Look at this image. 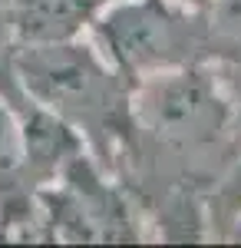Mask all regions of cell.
I'll list each match as a JSON object with an SVG mask.
<instances>
[{
    "label": "cell",
    "instance_id": "5",
    "mask_svg": "<svg viewBox=\"0 0 241 248\" xmlns=\"http://www.w3.org/2000/svg\"><path fill=\"white\" fill-rule=\"evenodd\" d=\"M188 3H205V0H188Z\"/></svg>",
    "mask_w": 241,
    "mask_h": 248
},
{
    "label": "cell",
    "instance_id": "2",
    "mask_svg": "<svg viewBox=\"0 0 241 248\" xmlns=\"http://www.w3.org/2000/svg\"><path fill=\"white\" fill-rule=\"evenodd\" d=\"M96 30L106 40L112 60L129 73L142 70V66L168 63L182 50L179 20L172 17L159 0L116 7L96 23Z\"/></svg>",
    "mask_w": 241,
    "mask_h": 248
},
{
    "label": "cell",
    "instance_id": "4",
    "mask_svg": "<svg viewBox=\"0 0 241 248\" xmlns=\"http://www.w3.org/2000/svg\"><path fill=\"white\" fill-rule=\"evenodd\" d=\"M27 172L30 162H27V136L20 113L10 96H0V212L23 189Z\"/></svg>",
    "mask_w": 241,
    "mask_h": 248
},
{
    "label": "cell",
    "instance_id": "1",
    "mask_svg": "<svg viewBox=\"0 0 241 248\" xmlns=\"http://www.w3.org/2000/svg\"><path fill=\"white\" fill-rule=\"evenodd\" d=\"M14 79L37 106L56 119L96 126L116 103V79L99 66L90 46L66 40L27 43L10 60Z\"/></svg>",
    "mask_w": 241,
    "mask_h": 248
},
{
    "label": "cell",
    "instance_id": "3",
    "mask_svg": "<svg viewBox=\"0 0 241 248\" xmlns=\"http://www.w3.org/2000/svg\"><path fill=\"white\" fill-rule=\"evenodd\" d=\"M146 109L152 129L175 142H198L215 136L225 116L222 103L198 73H185L172 83L155 86Z\"/></svg>",
    "mask_w": 241,
    "mask_h": 248
}]
</instances>
